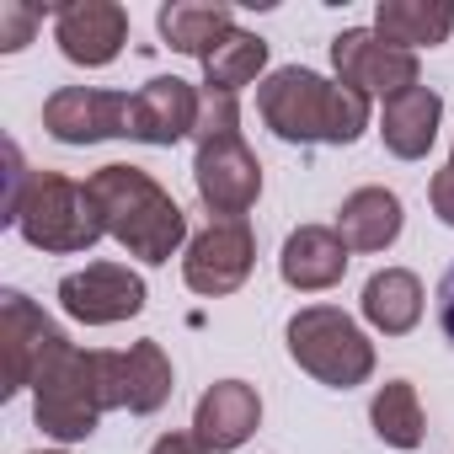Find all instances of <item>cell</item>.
I'll return each instance as SVG.
<instances>
[{
    "mask_svg": "<svg viewBox=\"0 0 454 454\" xmlns=\"http://www.w3.org/2000/svg\"><path fill=\"white\" fill-rule=\"evenodd\" d=\"M257 113L289 145H353L369 129V97L300 65H284L257 86Z\"/></svg>",
    "mask_w": 454,
    "mask_h": 454,
    "instance_id": "6da1fadb",
    "label": "cell"
},
{
    "mask_svg": "<svg viewBox=\"0 0 454 454\" xmlns=\"http://www.w3.org/2000/svg\"><path fill=\"white\" fill-rule=\"evenodd\" d=\"M118 406H123V353H81L75 342H65L33 380V417L59 443L91 438L102 411Z\"/></svg>",
    "mask_w": 454,
    "mask_h": 454,
    "instance_id": "7a4b0ae2",
    "label": "cell"
},
{
    "mask_svg": "<svg viewBox=\"0 0 454 454\" xmlns=\"http://www.w3.org/2000/svg\"><path fill=\"white\" fill-rule=\"evenodd\" d=\"M86 192L102 208L107 236L139 262H171V252L187 241V214L139 166H102L86 176Z\"/></svg>",
    "mask_w": 454,
    "mask_h": 454,
    "instance_id": "3957f363",
    "label": "cell"
},
{
    "mask_svg": "<svg viewBox=\"0 0 454 454\" xmlns=\"http://www.w3.org/2000/svg\"><path fill=\"white\" fill-rule=\"evenodd\" d=\"M12 224L38 252H91L107 236L102 208L86 192V182H70L59 171H27V187H22Z\"/></svg>",
    "mask_w": 454,
    "mask_h": 454,
    "instance_id": "277c9868",
    "label": "cell"
},
{
    "mask_svg": "<svg viewBox=\"0 0 454 454\" xmlns=\"http://www.w3.org/2000/svg\"><path fill=\"white\" fill-rule=\"evenodd\" d=\"M289 358L332 390H353L374 374V342L337 305H305L289 321Z\"/></svg>",
    "mask_w": 454,
    "mask_h": 454,
    "instance_id": "5b68a950",
    "label": "cell"
},
{
    "mask_svg": "<svg viewBox=\"0 0 454 454\" xmlns=\"http://www.w3.org/2000/svg\"><path fill=\"white\" fill-rule=\"evenodd\" d=\"M257 268V236L247 219H214L208 231H198L187 241V257H182V278L192 294H236Z\"/></svg>",
    "mask_w": 454,
    "mask_h": 454,
    "instance_id": "8992f818",
    "label": "cell"
},
{
    "mask_svg": "<svg viewBox=\"0 0 454 454\" xmlns=\"http://www.w3.org/2000/svg\"><path fill=\"white\" fill-rule=\"evenodd\" d=\"M192 182H198V198L224 214V219H241L257 192H262V166L257 155L247 150L241 129L236 134H214V139H198V160H192Z\"/></svg>",
    "mask_w": 454,
    "mask_h": 454,
    "instance_id": "52a82bcc",
    "label": "cell"
},
{
    "mask_svg": "<svg viewBox=\"0 0 454 454\" xmlns=\"http://www.w3.org/2000/svg\"><path fill=\"white\" fill-rule=\"evenodd\" d=\"M332 65H337V81L358 97H401L417 86V54L385 43L380 33L369 27H348L332 38Z\"/></svg>",
    "mask_w": 454,
    "mask_h": 454,
    "instance_id": "ba28073f",
    "label": "cell"
},
{
    "mask_svg": "<svg viewBox=\"0 0 454 454\" xmlns=\"http://www.w3.org/2000/svg\"><path fill=\"white\" fill-rule=\"evenodd\" d=\"M70 337L27 300V294H0V358H6V395H17V390H33V380H38V369L65 348Z\"/></svg>",
    "mask_w": 454,
    "mask_h": 454,
    "instance_id": "9c48e42d",
    "label": "cell"
},
{
    "mask_svg": "<svg viewBox=\"0 0 454 454\" xmlns=\"http://www.w3.org/2000/svg\"><path fill=\"white\" fill-rule=\"evenodd\" d=\"M59 305L81 326H113L145 310V278L118 262H91L86 273H70L59 284Z\"/></svg>",
    "mask_w": 454,
    "mask_h": 454,
    "instance_id": "30bf717a",
    "label": "cell"
},
{
    "mask_svg": "<svg viewBox=\"0 0 454 454\" xmlns=\"http://www.w3.org/2000/svg\"><path fill=\"white\" fill-rule=\"evenodd\" d=\"M43 129L59 145H97L129 134V97L97 86H65L43 102Z\"/></svg>",
    "mask_w": 454,
    "mask_h": 454,
    "instance_id": "8fae6325",
    "label": "cell"
},
{
    "mask_svg": "<svg viewBox=\"0 0 454 454\" xmlns=\"http://www.w3.org/2000/svg\"><path fill=\"white\" fill-rule=\"evenodd\" d=\"M198 107H203V97L182 75H155L129 97V139L176 145V139L198 134Z\"/></svg>",
    "mask_w": 454,
    "mask_h": 454,
    "instance_id": "7c38bea8",
    "label": "cell"
},
{
    "mask_svg": "<svg viewBox=\"0 0 454 454\" xmlns=\"http://www.w3.org/2000/svg\"><path fill=\"white\" fill-rule=\"evenodd\" d=\"M54 38L70 65H86V70L113 65L129 43V12L118 0H70V6H59Z\"/></svg>",
    "mask_w": 454,
    "mask_h": 454,
    "instance_id": "4fadbf2b",
    "label": "cell"
},
{
    "mask_svg": "<svg viewBox=\"0 0 454 454\" xmlns=\"http://www.w3.org/2000/svg\"><path fill=\"white\" fill-rule=\"evenodd\" d=\"M257 422H262V401H257V390L247 380H219V385H208L203 401H198V411H192V433H198V443L208 454L241 449L257 433Z\"/></svg>",
    "mask_w": 454,
    "mask_h": 454,
    "instance_id": "5bb4252c",
    "label": "cell"
},
{
    "mask_svg": "<svg viewBox=\"0 0 454 454\" xmlns=\"http://www.w3.org/2000/svg\"><path fill=\"white\" fill-rule=\"evenodd\" d=\"M278 273H284V284L300 289V294L332 289V284H342V273H348V241L332 231V224H300V231L284 241Z\"/></svg>",
    "mask_w": 454,
    "mask_h": 454,
    "instance_id": "9a60e30c",
    "label": "cell"
},
{
    "mask_svg": "<svg viewBox=\"0 0 454 454\" xmlns=\"http://www.w3.org/2000/svg\"><path fill=\"white\" fill-rule=\"evenodd\" d=\"M438 118H443V97H438L433 86H411V91H401V97L385 102V113H380V139H385L390 155L422 160V155L433 150V139H438Z\"/></svg>",
    "mask_w": 454,
    "mask_h": 454,
    "instance_id": "2e32d148",
    "label": "cell"
},
{
    "mask_svg": "<svg viewBox=\"0 0 454 454\" xmlns=\"http://www.w3.org/2000/svg\"><path fill=\"white\" fill-rule=\"evenodd\" d=\"M332 231L348 241V252H385L401 236V198L390 187H358L342 198Z\"/></svg>",
    "mask_w": 454,
    "mask_h": 454,
    "instance_id": "e0dca14e",
    "label": "cell"
},
{
    "mask_svg": "<svg viewBox=\"0 0 454 454\" xmlns=\"http://www.w3.org/2000/svg\"><path fill=\"white\" fill-rule=\"evenodd\" d=\"M374 33L395 49H433L454 33V6L449 0H380V12H374Z\"/></svg>",
    "mask_w": 454,
    "mask_h": 454,
    "instance_id": "ac0fdd59",
    "label": "cell"
},
{
    "mask_svg": "<svg viewBox=\"0 0 454 454\" xmlns=\"http://www.w3.org/2000/svg\"><path fill=\"white\" fill-rule=\"evenodd\" d=\"M231 33H236V12L231 6H203V0H171V6H160V38L176 54L208 59Z\"/></svg>",
    "mask_w": 454,
    "mask_h": 454,
    "instance_id": "d6986e66",
    "label": "cell"
},
{
    "mask_svg": "<svg viewBox=\"0 0 454 454\" xmlns=\"http://www.w3.org/2000/svg\"><path fill=\"white\" fill-rule=\"evenodd\" d=\"M364 316L369 326H380L385 337H406L422 321V284L406 268H385L364 284Z\"/></svg>",
    "mask_w": 454,
    "mask_h": 454,
    "instance_id": "ffe728a7",
    "label": "cell"
},
{
    "mask_svg": "<svg viewBox=\"0 0 454 454\" xmlns=\"http://www.w3.org/2000/svg\"><path fill=\"white\" fill-rule=\"evenodd\" d=\"M268 65V43L257 33H231L208 59H203V86L208 91H224V97H241V86H252Z\"/></svg>",
    "mask_w": 454,
    "mask_h": 454,
    "instance_id": "44dd1931",
    "label": "cell"
},
{
    "mask_svg": "<svg viewBox=\"0 0 454 454\" xmlns=\"http://www.w3.org/2000/svg\"><path fill=\"white\" fill-rule=\"evenodd\" d=\"M171 395V358L160 353V342H134L123 353V406L150 417L160 411Z\"/></svg>",
    "mask_w": 454,
    "mask_h": 454,
    "instance_id": "7402d4cb",
    "label": "cell"
},
{
    "mask_svg": "<svg viewBox=\"0 0 454 454\" xmlns=\"http://www.w3.org/2000/svg\"><path fill=\"white\" fill-rule=\"evenodd\" d=\"M369 422H374V433H380L385 443H395V449H417V443H422V401H417L411 380H390V385H380L374 401H369Z\"/></svg>",
    "mask_w": 454,
    "mask_h": 454,
    "instance_id": "603a6c76",
    "label": "cell"
},
{
    "mask_svg": "<svg viewBox=\"0 0 454 454\" xmlns=\"http://www.w3.org/2000/svg\"><path fill=\"white\" fill-rule=\"evenodd\" d=\"M236 129H241V107H236V97H224V91H208V86H203V107H198V139L236 134Z\"/></svg>",
    "mask_w": 454,
    "mask_h": 454,
    "instance_id": "cb8c5ba5",
    "label": "cell"
},
{
    "mask_svg": "<svg viewBox=\"0 0 454 454\" xmlns=\"http://www.w3.org/2000/svg\"><path fill=\"white\" fill-rule=\"evenodd\" d=\"M33 27H38V6H22V0H6V6H0V49L6 54H17L33 38Z\"/></svg>",
    "mask_w": 454,
    "mask_h": 454,
    "instance_id": "d4e9b609",
    "label": "cell"
},
{
    "mask_svg": "<svg viewBox=\"0 0 454 454\" xmlns=\"http://www.w3.org/2000/svg\"><path fill=\"white\" fill-rule=\"evenodd\" d=\"M427 198H433V214L443 224H454V166H443L433 182H427Z\"/></svg>",
    "mask_w": 454,
    "mask_h": 454,
    "instance_id": "484cf974",
    "label": "cell"
},
{
    "mask_svg": "<svg viewBox=\"0 0 454 454\" xmlns=\"http://www.w3.org/2000/svg\"><path fill=\"white\" fill-rule=\"evenodd\" d=\"M150 454H208V449L198 443V433H166L150 443Z\"/></svg>",
    "mask_w": 454,
    "mask_h": 454,
    "instance_id": "4316f807",
    "label": "cell"
},
{
    "mask_svg": "<svg viewBox=\"0 0 454 454\" xmlns=\"http://www.w3.org/2000/svg\"><path fill=\"white\" fill-rule=\"evenodd\" d=\"M438 326H443V337L454 342V268H449L443 284H438Z\"/></svg>",
    "mask_w": 454,
    "mask_h": 454,
    "instance_id": "83f0119b",
    "label": "cell"
},
{
    "mask_svg": "<svg viewBox=\"0 0 454 454\" xmlns=\"http://www.w3.org/2000/svg\"><path fill=\"white\" fill-rule=\"evenodd\" d=\"M38 454H65V449H38Z\"/></svg>",
    "mask_w": 454,
    "mask_h": 454,
    "instance_id": "f1b7e54d",
    "label": "cell"
},
{
    "mask_svg": "<svg viewBox=\"0 0 454 454\" xmlns=\"http://www.w3.org/2000/svg\"><path fill=\"white\" fill-rule=\"evenodd\" d=\"M449 166H454V160H449Z\"/></svg>",
    "mask_w": 454,
    "mask_h": 454,
    "instance_id": "f546056e",
    "label": "cell"
}]
</instances>
